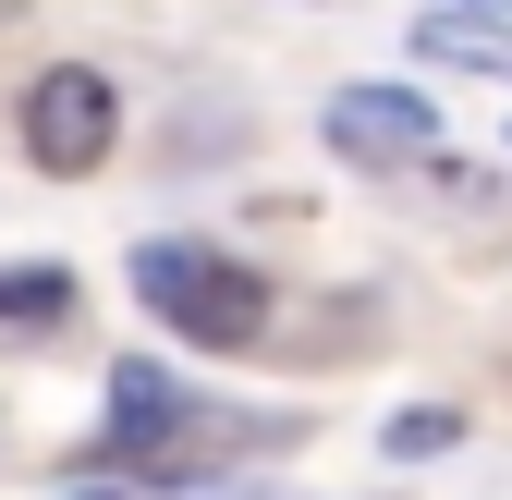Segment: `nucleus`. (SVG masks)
Segmentation results:
<instances>
[{"mask_svg": "<svg viewBox=\"0 0 512 500\" xmlns=\"http://www.w3.org/2000/svg\"><path fill=\"white\" fill-rule=\"evenodd\" d=\"M415 49L427 61H464V74H512V25L488 13V0H439V13H415Z\"/></svg>", "mask_w": 512, "mask_h": 500, "instance_id": "39448f33", "label": "nucleus"}, {"mask_svg": "<svg viewBox=\"0 0 512 500\" xmlns=\"http://www.w3.org/2000/svg\"><path fill=\"white\" fill-rule=\"evenodd\" d=\"M196 391L183 379H159V366H110V440L122 452H171V440H196Z\"/></svg>", "mask_w": 512, "mask_h": 500, "instance_id": "20e7f679", "label": "nucleus"}, {"mask_svg": "<svg viewBox=\"0 0 512 500\" xmlns=\"http://www.w3.org/2000/svg\"><path fill=\"white\" fill-rule=\"evenodd\" d=\"M110 135H122V98H110V74H86V61H49V74L25 86V159L37 171H98L110 159Z\"/></svg>", "mask_w": 512, "mask_h": 500, "instance_id": "f03ea898", "label": "nucleus"}, {"mask_svg": "<svg viewBox=\"0 0 512 500\" xmlns=\"http://www.w3.org/2000/svg\"><path fill=\"white\" fill-rule=\"evenodd\" d=\"M330 147L366 159V171H415V159L439 147V110H427L415 86H342V98H330Z\"/></svg>", "mask_w": 512, "mask_h": 500, "instance_id": "7ed1b4c3", "label": "nucleus"}, {"mask_svg": "<svg viewBox=\"0 0 512 500\" xmlns=\"http://www.w3.org/2000/svg\"><path fill=\"white\" fill-rule=\"evenodd\" d=\"M74 500H122V488H74Z\"/></svg>", "mask_w": 512, "mask_h": 500, "instance_id": "6e6552de", "label": "nucleus"}, {"mask_svg": "<svg viewBox=\"0 0 512 500\" xmlns=\"http://www.w3.org/2000/svg\"><path fill=\"white\" fill-rule=\"evenodd\" d=\"M74 318V269H0V330H61Z\"/></svg>", "mask_w": 512, "mask_h": 500, "instance_id": "423d86ee", "label": "nucleus"}, {"mask_svg": "<svg viewBox=\"0 0 512 500\" xmlns=\"http://www.w3.org/2000/svg\"><path fill=\"white\" fill-rule=\"evenodd\" d=\"M452 440H464V415H452V403H403V415H391V452H403V464L452 452Z\"/></svg>", "mask_w": 512, "mask_h": 500, "instance_id": "0eeeda50", "label": "nucleus"}, {"mask_svg": "<svg viewBox=\"0 0 512 500\" xmlns=\"http://www.w3.org/2000/svg\"><path fill=\"white\" fill-rule=\"evenodd\" d=\"M135 293L159 305V330L208 342V354H244L269 330V281L244 257H220V244H135Z\"/></svg>", "mask_w": 512, "mask_h": 500, "instance_id": "f257e3e1", "label": "nucleus"}]
</instances>
